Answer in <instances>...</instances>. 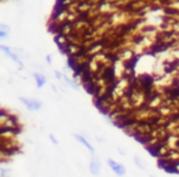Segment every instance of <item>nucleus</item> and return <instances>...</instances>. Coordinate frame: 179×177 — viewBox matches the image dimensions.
<instances>
[{
	"label": "nucleus",
	"instance_id": "nucleus-6",
	"mask_svg": "<svg viewBox=\"0 0 179 177\" xmlns=\"http://www.w3.org/2000/svg\"><path fill=\"white\" fill-rule=\"evenodd\" d=\"M34 78H35V80H37V86H38V87H43L44 84L46 82L45 76H43V75H40V74H34Z\"/></svg>",
	"mask_w": 179,
	"mask_h": 177
},
{
	"label": "nucleus",
	"instance_id": "nucleus-1",
	"mask_svg": "<svg viewBox=\"0 0 179 177\" xmlns=\"http://www.w3.org/2000/svg\"><path fill=\"white\" fill-rule=\"evenodd\" d=\"M19 101L29 109V110H38L41 108V102L40 101H37V99H29V98H24V97H21Z\"/></svg>",
	"mask_w": 179,
	"mask_h": 177
},
{
	"label": "nucleus",
	"instance_id": "nucleus-10",
	"mask_svg": "<svg viewBox=\"0 0 179 177\" xmlns=\"http://www.w3.org/2000/svg\"><path fill=\"white\" fill-rule=\"evenodd\" d=\"M134 162H135V165H136V166H139L140 169H144V165L141 164V161L139 160V158H138V156H135V158H134Z\"/></svg>",
	"mask_w": 179,
	"mask_h": 177
},
{
	"label": "nucleus",
	"instance_id": "nucleus-2",
	"mask_svg": "<svg viewBox=\"0 0 179 177\" xmlns=\"http://www.w3.org/2000/svg\"><path fill=\"white\" fill-rule=\"evenodd\" d=\"M107 164H108V166L112 169V171L116 175H118V176H124L125 175V167L122 164H118V162H116L112 159H108L107 160Z\"/></svg>",
	"mask_w": 179,
	"mask_h": 177
},
{
	"label": "nucleus",
	"instance_id": "nucleus-8",
	"mask_svg": "<svg viewBox=\"0 0 179 177\" xmlns=\"http://www.w3.org/2000/svg\"><path fill=\"white\" fill-rule=\"evenodd\" d=\"M145 39V36L144 35H136L134 39H133V41L135 42V44H140V42H142V40Z\"/></svg>",
	"mask_w": 179,
	"mask_h": 177
},
{
	"label": "nucleus",
	"instance_id": "nucleus-7",
	"mask_svg": "<svg viewBox=\"0 0 179 177\" xmlns=\"http://www.w3.org/2000/svg\"><path fill=\"white\" fill-rule=\"evenodd\" d=\"M164 12L168 15V16H174V15H179V11L178 10H173V8H170V7H168V8H164Z\"/></svg>",
	"mask_w": 179,
	"mask_h": 177
},
{
	"label": "nucleus",
	"instance_id": "nucleus-3",
	"mask_svg": "<svg viewBox=\"0 0 179 177\" xmlns=\"http://www.w3.org/2000/svg\"><path fill=\"white\" fill-rule=\"evenodd\" d=\"M0 50H1V51H2L4 53H6V55H7V56H9V57H10L11 59H12V61H15L16 63H18V64H19V65L22 67V62L19 61V58H18V57H17V56H16V55H15V53H13V52H12V51L10 50V48H9V47H6V46H2V45H0Z\"/></svg>",
	"mask_w": 179,
	"mask_h": 177
},
{
	"label": "nucleus",
	"instance_id": "nucleus-4",
	"mask_svg": "<svg viewBox=\"0 0 179 177\" xmlns=\"http://www.w3.org/2000/svg\"><path fill=\"white\" fill-rule=\"evenodd\" d=\"M74 137L77 138V141H78V142H80L84 147H86V148L89 149V152H90V153H94V148H93V145H91V144H90V143H89V142H88V141H86V139H85L82 135H74Z\"/></svg>",
	"mask_w": 179,
	"mask_h": 177
},
{
	"label": "nucleus",
	"instance_id": "nucleus-11",
	"mask_svg": "<svg viewBox=\"0 0 179 177\" xmlns=\"http://www.w3.org/2000/svg\"><path fill=\"white\" fill-rule=\"evenodd\" d=\"M49 137H50V139H51V142H52L54 144H57V143H58V142H57V139L55 138V136H54V135H50Z\"/></svg>",
	"mask_w": 179,
	"mask_h": 177
},
{
	"label": "nucleus",
	"instance_id": "nucleus-9",
	"mask_svg": "<svg viewBox=\"0 0 179 177\" xmlns=\"http://www.w3.org/2000/svg\"><path fill=\"white\" fill-rule=\"evenodd\" d=\"M156 30V28L155 27H145V28H142V32H146V33H153Z\"/></svg>",
	"mask_w": 179,
	"mask_h": 177
},
{
	"label": "nucleus",
	"instance_id": "nucleus-5",
	"mask_svg": "<svg viewBox=\"0 0 179 177\" xmlns=\"http://www.w3.org/2000/svg\"><path fill=\"white\" fill-rule=\"evenodd\" d=\"M90 172L91 173H94V175H99L100 173V162L96 160V159H94L91 162H90Z\"/></svg>",
	"mask_w": 179,
	"mask_h": 177
}]
</instances>
